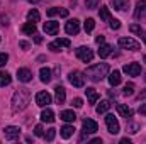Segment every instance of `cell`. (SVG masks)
<instances>
[{"instance_id": "obj_32", "label": "cell", "mask_w": 146, "mask_h": 144, "mask_svg": "<svg viewBox=\"0 0 146 144\" xmlns=\"http://www.w3.org/2000/svg\"><path fill=\"white\" fill-rule=\"evenodd\" d=\"M94 27H95V20H94L92 17H88V19L85 20V32H92Z\"/></svg>"}, {"instance_id": "obj_16", "label": "cell", "mask_w": 146, "mask_h": 144, "mask_svg": "<svg viewBox=\"0 0 146 144\" xmlns=\"http://www.w3.org/2000/svg\"><path fill=\"white\" fill-rule=\"evenodd\" d=\"M49 17H54V15H60V17H68V10L66 9H60V7H51V9H48V12H46Z\"/></svg>"}, {"instance_id": "obj_6", "label": "cell", "mask_w": 146, "mask_h": 144, "mask_svg": "<svg viewBox=\"0 0 146 144\" xmlns=\"http://www.w3.org/2000/svg\"><path fill=\"white\" fill-rule=\"evenodd\" d=\"M106 124H107V131H109L110 134H117L119 129H121L117 119H115L112 114H107V115H106Z\"/></svg>"}, {"instance_id": "obj_39", "label": "cell", "mask_w": 146, "mask_h": 144, "mask_svg": "<svg viewBox=\"0 0 146 144\" xmlns=\"http://www.w3.org/2000/svg\"><path fill=\"white\" fill-rule=\"evenodd\" d=\"M9 61V54L7 53H0V66H5Z\"/></svg>"}, {"instance_id": "obj_21", "label": "cell", "mask_w": 146, "mask_h": 144, "mask_svg": "<svg viewBox=\"0 0 146 144\" xmlns=\"http://www.w3.org/2000/svg\"><path fill=\"white\" fill-rule=\"evenodd\" d=\"M73 132H75V127H73V126H63V127L60 129V134H61L63 139H70L73 136Z\"/></svg>"}, {"instance_id": "obj_41", "label": "cell", "mask_w": 146, "mask_h": 144, "mask_svg": "<svg viewBox=\"0 0 146 144\" xmlns=\"http://www.w3.org/2000/svg\"><path fill=\"white\" fill-rule=\"evenodd\" d=\"M34 134L39 136V137H41V136H44V131H42V126H41V124H37L36 127H34Z\"/></svg>"}, {"instance_id": "obj_37", "label": "cell", "mask_w": 146, "mask_h": 144, "mask_svg": "<svg viewBox=\"0 0 146 144\" xmlns=\"http://www.w3.org/2000/svg\"><path fill=\"white\" fill-rule=\"evenodd\" d=\"M109 22H110V29H114V31H117V29L121 27V20H117V19H114V17L110 19Z\"/></svg>"}, {"instance_id": "obj_18", "label": "cell", "mask_w": 146, "mask_h": 144, "mask_svg": "<svg viewBox=\"0 0 146 144\" xmlns=\"http://www.w3.org/2000/svg\"><path fill=\"white\" fill-rule=\"evenodd\" d=\"M41 120H42V122H48V124L54 122V112H53L51 108L46 107L42 112H41Z\"/></svg>"}, {"instance_id": "obj_35", "label": "cell", "mask_w": 146, "mask_h": 144, "mask_svg": "<svg viewBox=\"0 0 146 144\" xmlns=\"http://www.w3.org/2000/svg\"><path fill=\"white\" fill-rule=\"evenodd\" d=\"M54 136H56V129H48V132L44 134V139H46L48 143H51V141L54 139Z\"/></svg>"}, {"instance_id": "obj_26", "label": "cell", "mask_w": 146, "mask_h": 144, "mask_svg": "<svg viewBox=\"0 0 146 144\" xmlns=\"http://www.w3.org/2000/svg\"><path fill=\"white\" fill-rule=\"evenodd\" d=\"M110 105H112V104H110L109 100H102V102L97 105L95 110H97V114H99V115H100V114H107V110L110 108Z\"/></svg>"}, {"instance_id": "obj_12", "label": "cell", "mask_w": 146, "mask_h": 144, "mask_svg": "<svg viewBox=\"0 0 146 144\" xmlns=\"http://www.w3.org/2000/svg\"><path fill=\"white\" fill-rule=\"evenodd\" d=\"M65 31H66V34H70V36L78 34V31H80V22H78L76 19L68 20V22H66V26H65Z\"/></svg>"}, {"instance_id": "obj_50", "label": "cell", "mask_w": 146, "mask_h": 144, "mask_svg": "<svg viewBox=\"0 0 146 144\" xmlns=\"http://www.w3.org/2000/svg\"><path fill=\"white\" fill-rule=\"evenodd\" d=\"M141 37H143V41H145V42H146V32H145V34H143V36H141Z\"/></svg>"}, {"instance_id": "obj_19", "label": "cell", "mask_w": 146, "mask_h": 144, "mask_svg": "<svg viewBox=\"0 0 146 144\" xmlns=\"http://www.w3.org/2000/svg\"><path fill=\"white\" fill-rule=\"evenodd\" d=\"M85 93H87V98H88V102H90V105H94V104H97V100H99V93L95 92V88H92V87H87V90H85Z\"/></svg>"}, {"instance_id": "obj_45", "label": "cell", "mask_w": 146, "mask_h": 144, "mask_svg": "<svg viewBox=\"0 0 146 144\" xmlns=\"http://www.w3.org/2000/svg\"><path fill=\"white\" fill-rule=\"evenodd\" d=\"M145 98H146V88L139 93V95H138V100H145Z\"/></svg>"}, {"instance_id": "obj_1", "label": "cell", "mask_w": 146, "mask_h": 144, "mask_svg": "<svg viewBox=\"0 0 146 144\" xmlns=\"http://www.w3.org/2000/svg\"><path fill=\"white\" fill-rule=\"evenodd\" d=\"M31 102V92L27 88H19L15 90L14 97H12V112H22L24 108L29 105Z\"/></svg>"}, {"instance_id": "obj_4", "label": "cell", "mask_w": 146, "mask_h": 144, "mask_svg": "<svg viewBox=\"0 0 146 144\" xmlns=\"http://www.w3.org/2000/svg\"><path fill=\"white\" fill-rule=\"evenodd\" d=\"M75 54H76V58H78L80 61H83V63H90V61L94 59V51L88 49V48H85V46H80V48L75 51Z\"/></svg>"}, {"instance_id": "obj_13", "label": "cell", "mask_w": 146, "mask_h": 144, "mask_svg": "<svg viewBox=\"0 0 146 144\" xmlns=\"http://www.w3.org/2000/svg\"><path fill=\"white\" fill-rule=\"evenodd\" d=\"M97 131H99V126H97L95 120H92V119H85V120H83V132H87V134H95Z\"/></svg>"}, {"instance_id": "obj_40", "label": "cell", "mask_w": 146, "mask_h": 144, "mask_svg": "<svg viewBox=\"0 0 146 144\" xmlns=\"http://www.w3.org/2000/svg\"><path fill=\"white\" fill-rule=\"evenodd\" d=\"M138 129H139V126H138V124H129V126H127V132H131V134H136V132H138Z\"/></svg>"}, {"instance_id": "obj_27", "label": "cell", "mask_w": 146, "mask_h": 144, "mask_svg": "<svg viewBox=\"0 0 146 144\" xmlns=\"http://www.w3.org/2000/svg\"><path fill=\"white\" fill-rule=\"evenodd\" d=\"M146 10V0H139L138 3H136V10H134V17L136 19H139L141 17V14Z\"/></svg>"}, {"instance_id": "obj_51", "label": "cell", "mask_w": 146, "mask_h": 144, "mask_svg": "<svg viewBox=\"0 0 146 144\" xmlns=\"http://www.w3.org/2000/svg\"><path fill=\"white\" fill-rule=\"evenodd\" d=\"M145 63H146V56H145Z\"/></svg>"}, {"instance_id": "obj_29", "label": "cell", "mask_w": 146, "mask_h": 144, "mask_svg": "<svg viewBox=\"0 0 146 144\" xmlns=\"http://www.w3.org/2000/svg\"><path fill=\"white\" fill-rule=\"evenodd\" d=\"M99 15H100V19L104 20V22H109L110 19H112V15H110V10H109V7H100V12H99Z\"/></svg>"}, {"instance_id": "obj_28", "label": "cell", "mask_w": 146, "mask_h": 144, "mask_svg": "<svg viewBox=\"0 0 146 144\" xmlns=\"http://www.w3.org/2000/svg\"><path fill=\"white\" fill-rule=\"evenodd\" d=\"M22 32H24V34H27V36L36 34V24H33V22L24 24V26H22Z\"/></svg>"}, {"instance_id": "obj_17", "label": "cell", "mask_w": 146, "mask_h": 144, "mask_svg": "<svg viewBox=\"0 0 146 144\" xmlns=\"http://www.w3.org/2000/svg\"><path fill=\"white\" fill-rule=\"evenodd\" d=\"M54 95H56V102L61 105V104H65V100H66V92H65V88L61 87V85H58L56 88H54Z\"/></svg>"}, {"instance_id": "obj_22", "label": "cell", "mask_w": 146, "mask_h": 144, "mask_svg": "<svg viewBox=\"0 0 146 144\" xmlns=\"http://www.w3.org/2000/svg\"><path fill=\"white\" fill-rule=\"evenodd\" d=\"M39 78H41L42 83H49L51 78H53V76H51V70H49V68H41V70H39Z\"/></svg>"}, {"instance_id": "obj_49", "label": "cell", "mask_w": 146, "mask_h": 144, "mask_svg": "<svg viewBox=\"0 0 146 144\" xmlns=\"http://www.w3.org/2000/svg\"><path fill=\"white\" fill-rule=\"evenodd\" d=\"M27 2H31V3H37V2H41V0H27Z\"/></svg>"}, {"instance_id": "obj_3", "label": "cell", "mask_w": 146, "mask_h": 144, "mask_svg": "<svg viewBox=\"0 0 146 144\" xmlns=\"http://www.w3.org/2000/svg\"><path fill=\"white\" fill-rule=\"evenodd\" d=\"M119 46L122 49H129V51H138L141 48V44L136 39H133V37H121L119 39Z\"/></svg>"}, {"instance_id": "obj_42", "label": "cell", "mask_w": 146, "mask_h": 144, "mask_svg": "<svg viewBox=\"0 0 146 144\" xmlns=\"http://www.w3.org/2000/svg\"><path fill=\"white\" fill-rule=\"evenodd\" d=\"M104 41H106V37H104V36H97V39H95V42H97V44H104Z\"/></svg>"}, {"instance_id": "obj_14", "label": "cell", "mask_w": 146, "mask_h": 144, "mask_svg": "<svg viewBox=\"0 0 146 144\" xmlns=\"http://www.w3.org/2000/svg\"><path fill=\"white\" fill-rule=\"evenodd\" d=\"M17 78H19V81L27 83V81L33 80V73H31L29 68H19V70H17Z\"/></svg>"}, {"instance_id": "obj_36", "label": "cell", "mask_w": 146, "mask_h": 144, "mask_svg": "<svg viewBox=\"0 0 146 144\" xmlns=\"http://www.w3.org/2000/svg\"><path fill=\"white\" fill-rule=\"evenodd\" d=\"M100 3V0H85L87 9H97V5Z\"/></svg>"}, {"instance_id": "obj_24", "label": "cell", "mask_w": 146, "mask_h": 144, "mask_svg": "<svg viewBox=\"0 0 146 144\" xmlns=\"http://www.w3.org/2000/svg\"><path fill=\"white\" fill-rule=\"evenodd\" d=\"M112 54V46L110 44H100V49H99V56L104 59V58H107Z\"/></svg>"}, {"instance_id": "obj_43", "label": "cell", "mask_w": 146, "mask_h": 144, "mask_svg": "<svg viewBox=\"0 0 146 144\" xmlns=\"http://www.w3.org/2000/svg\"><path fill=\"white\" fill-rule=\"evenodd\" d=\"M138 112H139L141 115H146V104H143V105L139 107V110H138Z\"/></svg>"}, {"instance_id": "obj_38", "label": "cell", "mask_w": 146, "mask_h": 144, "mask_svg": "<svg viewBox=\"0 0 146 144\" xmlns=\"http://www.w3.org/2000/svg\"><path fill=\"white\" fill-rule=\"evenodd\" d=\"M72 105H73V107H76V108H82V107H83V100L76 97V98H73V100H72Z\"/></svg>"}, {"instance_id": "obj_5", "label": "cell", "mask_w": 146, "mask_h": 144, "mask_svg": "<svg viewBox=\"0 0 146 144\" xmlns=\"http://www.w3.org/2000/svg\"><path fill=\"white\" fill-rule=\"evenodd\" d=\"M68 80H70V83H72L73 87H76V88H82L85 85V75L80 71H72L68 75Z\"/></svg>"}, {"instance_id": "obj_48", "label": "cell", "mask_w": 146, "mask_h": 144, "mask_svg": "<svg viewBox=\"0 0 146 144\" xmlns=\"http://www.w3.org/2000/svg\"><path fill=\"white\" fill-rule=\"evenodd\" d=\"M121 144H131V139H127V137H122V139H121Z\"/></svg>"}, {"instance_id": "obj_11", "label": "cell", "mask_w": 146, "mask_h": 144, "mask_svg": "<svg viewBox=\"0 0 146 144\" xmlns=\"http://www.w3.org/2000/svg\"><path fill=\"white\" fill-rule=\"evenodd\" d=\"M60 31V22H54V20H49V22H44V32L48 36H56Z\"/></svg>"}, {"instance_id": "obj_23", "label": "cell", "mask_w": 146, "mask_h": 144, "mask_svg": "<svg viewBox=\"0 0 146 144\" xmlns=\"http://www.w3.org/2000/svg\"><path fill=\"white\" fill-rule=\"evenodd\" d=\"M60 119H61V120H65V122H75L76 115H75V112H73V110H63V112L60 114Z\"/></svg>"}, {"instance_id": "obj_47", "label": "cell", "mask_w": 146, "mask_h": 144, "mask_svg": "<svg viewBox=\"0 0 146 144\" xmlns=\"http://www.w3.org/2000/svg\"><path fill=\"white\" fill-rule=\"evenodd\" d=\"M90 143H92V144H100V143H102V139H100V137H95V139H92Z\"/></svg>"}, {"instance_id": "obj_30", "label": "cell", "mask_w": 146, "mask_h": 144, "mask_svg": "<svg viewBox=\"0 0 146 144\" xmlns=\"http://www.w3.org/2000/svg\"><path fill=\"white\" fill-rule=\"evenodd\" d=\"M39 19H41V15H39V12H37L36 9H31V10L27 12V20H29V22L36 24V22H39Z\"/></svg>"}, {"instance_id": "obj_2", "label": "cell", "mask_w": 146, "mask_h": 144, "mask_svg": "<svg viewBox=\"0 0 146 144\" xmlns=\"http://www.w3.org/2000/svg\"><path fill=\"white\" fill-rule=\"evenodd\" d=\"M107 73H109V65L107 63H99V65H94V66H90V68H87V78L88 80H92V81H102L106 76H107Z\"/></svg>"}, {"instance_id": "obj_9", "label": "cell", "mask_w": 146, "mask_h": 144, "mask_svg": "<svg viewBox=\"0 0 146 144\" xmlns=\"http://www.w3.org/2000/svg\"><path fill=\"white\" fill-rule=\"evenodd\" d=\"M3 134H5V139L9 141H14L21 136V127H15V126H9L3 129Z\"/></svg>"}, {"instance_id": "obj_7", "label": "cell", "mask_w": 146, "mask_h": 144, "mask_svg": "<svg viewBox=\"0 0 146 144\" xmlns=\"http://www.w3.org/2000/svg\"><path fill=\"white\" fill-rule=\"evenodd\" d=\"M72 46V42H70V39H66V37H61V39H56V41H53V42H49V49L51 51H60L61 48H70Z\"/></svg>"}, {"instance_id": "obj_31", "label": "cell", "mask_w": 146, "mask_h": 144, "mask_svg": "<svg viewBox=\"0 0 146 144\" xmlns=\"http://www.w3.org/2000/svg\"><path fill=\"white\" fill-rule=\"evenodd\" d=\"M10 81H12V76L9 73L0 71V87H7V85H10Z\"/></svg>"}, {"instance_id": "obj_44", "label": "cell", "mask_w": 146, "mask_h": 144, "mask_svg": "<svg viewBox=\"0 0 146 144\" xmlns=\"http://www.w3.org/2000/svg\"><path fill=\"white\" fill-rule=\"evenodd\" d=\"M19 46H21L22 49H27V48H29V42H26V41H21V42H19Z\"/></svg>"}, {"instance_id": "obj_15", "label": "cell", "mask_w": 146, "mask_h": 144, "mask_svg": "<svg viewBox=\"0 0 146 144\" xmlns=\"http://www.w3.org/2000/svg\"><path fill=\"white\" fill-rule=\"evenodd\" d=\"M110 5L119 12H126L129 9V0H110Z\"/></svg>"}, {"instance_id": "obj_25", "label": "cell", "mask_w": 146, "mask_h": 144, "mask_svg": "<svg viewBox=\"0 0 146 144\" xmlns=\"http://www.w3.org/2000/svg\"><path fill=\"white\" fill-rule=\"evenodd\" d=\"M109 83H110V87H117L121 83V73L117 71V70H114L109 75Z\"/></svg>"}, {"instance_id": "obj_52", "label": "cell", "mask_w": 146, "mask_h": 144, "mask_svg": "<svg viewBox=\"0 0 146 144\" xmlns=\"http://www.w3.org/2000/svg\"><path fill=\"white\" fill-rule=\"evenodd\" d=\"M145 80H146V75H145Z\"/></svg>"}, {"instance_id": "obj_46", "label": "cell", "mask_w": 146, "mask_h": 144, "mask_svg": "<svg viewBox=\"0 0 146 144\" xmlns=\"http://www.w3.org/2000/svg\"><path fill=\"white\" fill-rule=\"evenodd\" d=\"M34 42H36V44H41V42H42V37L37 36V34H34Z\"/></svg>"}, {"instance_id": "obj_20", "label": "cell", "mask_w": 146, "mask_h": 144, "mask_svg": "<svg viewBox=\"0 0 146 144\" xmlns=\"http://www.w3.org/2000/svg\"><path fill=\"white\" fill-rule=\"evenodd\" d=\"M117 112H119L121 117H126L127 120L133 117V110L127 107V105H124V104H119V105H117Z\"/></svg>"}, {"instance_id": "obj_10", "label": "cell", "mask_w": 146, "mask_h": 144, "mask_svg": "<svg viewBox=\"0 0 146 144\" xmlns=\"http://www.w3.org/2000/svg\"><path fill=\"white\" fill-rule=\"evenodd\" d=\"M36 104L39 107H48L51 104V95L48 92H39L36 95Z\"/></svg>"}, {"instance_id": "obj_8", "label": "cell", "mask_w": 146, "mask_h": 144, "mask_svg": "<svg viewBox=\"0 0 146 144\" xmlns=\"http://www.w3.org/2000/svg\"><path fill=\"white\" fill-rule=\"evenodd\" d=\"M122 71L129 76H139L141 75V65L139 63H127V65H124Z\"/></svg>"}, {"instance_id": "obj_33", "label": "cell", "mask_w": 146, "mask_h": 144, "mask_svg": "<svg viewBox=\"0 0 146 144\" xmlns=\"http://www.w3.org/2000/svg\"><path fill=\"white\" fill-rule=\"evenodd\" d=\"M129 31H131V32H134V34H138V36H143V34H145L143 27H141V26H138V24H131V26H129Z\"/></svg>"}, {"instance_id": "obj_34", "label": "cell", "mask_w": 146, "mask_h": 144, "mask_svg": "<svg viewBox=\"0 0 146 144\" xmlns=\"http://www.w3.org/2000/svg\"><path fill=\"white\" fill-rule=\"evenodd\" d=\"M133 93H134V85H133V83H127V85L124 87V90H122V95H124V97H131Z\"/></svg>"}]
</instances>
